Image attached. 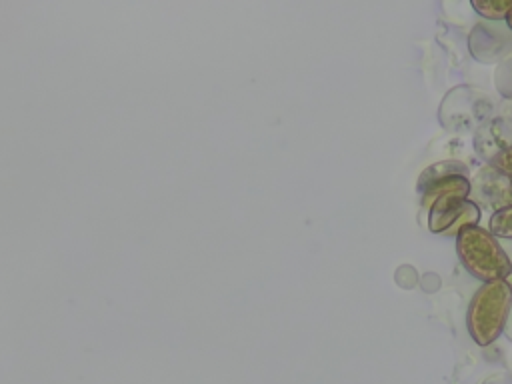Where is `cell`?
Returning a JSON list of instances; mask_svg holds the SVG:
<instances>
[{
	"mask_svg": "<svg viewBox=\"0 0 512 384\" xmlns=\"http://www.w3.org/2000/svg\"><path fill=\"white\" fill-rule=\"evenodd\" d=\"M506 24H508V28L512 30V10L508 12V16H506Z\"/></svg>",
	"mask_w": 512,
	"mask_h": 384,
	"instance_id": "8",
	"label": "cell"
},
{
	"mask_svg": "<svg viewBox=\"0 0 512 384\" xmlns=\"http://www.w3.org/2000/svg\"><path fill=\"white\" fill-rule=\"evenodd\" d=\"M490 166L494 170H498L500 174L508 176L512 180V144L510 146H502L500 150H496L490 158H488Z\"/></svg>",
	"mask_w": 512,
	"mask_h": 384,
	"instance_id": "7",
	"label": "cell"
},
{
	"mask_svg": "<svg viewBox=\"0 0 512 384\" xmlns=\"http://www.w3.org/2000/svg\"><path fill=\"white\" fill-rule=\"evenodd\" d=\"M512 308V286L506 280L482 284L466 312V328L470 338L478 346H490L496 342L506 326Z\"/></svg>",
	"mask_w": 512,
	"mask_h": 384,
	"instance_id": "3",
	"label": "cell"
},
{
	"mask_svg": "<svg viewBox=\"0 0 512 384\" xmlns=\"http://www.w3.org/2000/svg\"><path fill=\"white\" fill-rule=\"evenodd\" d=\"M468 194V176H448L420 192L422 206L428 208V230L432 234H450L454 226H458V230L476 226L480 222V210L468 200Z\"/></svg>",
	"mask_w": 512,
	"mask_h": 384,
	"instance_id": "1",
	"label": "cell"
},
{
	"mask_svg": "<svg viewBox=\"0 0 512 384\" xmlns=\"http://www.w3.org/2000/svg\"><path fill=\"white\" fill-rule=\"evenodd\" d=\"M472 8L486 20H506L512 10V0H472Z\"/></svg>",
	"mask_w": 512,
	"mask_h": 384,
	"instance_id": "5",
	"label": "cell"
},
{
	"mask_svg": "<svg viewBox=\"0 0 512 384\" xmlns=\"http://www.w3.org/2000/svg\"><path fill=\"white\" fill-rule=\"evenodd\" d=\"M448 176H468V166L462 164L460 160H442V162H436V164L428 166L416 182L418 194L424 192L430 184H434L442 178H448Z\"/></svg>",
	"mask_w": 512,
	"mask_h": 384,
	"instance_id": "4",
	"label": "cell"
},
{
	"mask_svg": "<svg viewBox=\"0 0 512 384\" xmlns=\"http://www.w3.org/2000/svg\"><path fill=\"white\" fill-rule=\"evenodd\" d=\"M488 232L494 238H508L512 240V204L498 208L492 212L490 222H488Z\"/></svg>",
	"mask_w": 512,
	"mask_h": 384,
	"instance_id": "6",
	"label": "cell"
},
{
	"mask_svg": "<svg viewBox=\"0 0 512 384\" xmlns=\"http://www.w3.org/2000/svg\"><path fill=\"white\" fill-rule=\"evenodd\" d=\"M510 200H512V180H510Z\"/></svg>",
	"mask_w": 512,
	"mask_h": 384,
	"instance_id": "9",
	"label": "cell"
},
{
	"mask_svg": "<svg viewBox=\"0 0 512 384\" xmlns=\"http://www.w3.org/2000/svg\"><path fill=\"white\" fill-rule=\"evenodd\" d=\"M456 254L464 270L482 284L512 276V260L500 242L478 224L464 226L456 232Z\"/></svg>",
	"mask_w": 512,
	"mask_h": 384,
	"instance_id": "2",
	"label": "cell"
}]
</instances>
